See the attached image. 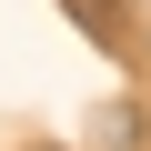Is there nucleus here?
Instances as JSON below:
<instances>
[{"label":"nucleus","mask_w":151,"mask_h":151,"mask_svg":"<svg viewBox=\"0 0 151 151\" xmlns=\"http://www.w3.org/2000/svg\"><path fill=\"white\" fill-rule=\"evenodd\" d=\"M60 10H70V30H91L101 50H121V40H131V10H141V0H60Z\"/></svg>","instance_id":"f257e3e1"},{"label":"nucleus","mask_w":151,"mask_h":151,"mask_svg":"<svg viewBox=\"0 0 151 151\" xmlns=\"http://www.w3.org/2000/svg\"><path fill=\"white\" fill-rule=\"evenodd\" d=\"M131 131H141V111H131V101H111V111H101V151H131Z\"/></svg>","instance_id":"f03ea898"},{"label":"nucleus","mask_w":151,"mask_h":151,"mask_svg":"<svg viewBox=\"0 0 151 151\" xmlns=\"http://www.w3.org/2000/svg\"><path fill=\"white\" fill-rule=\"evenodd\" d=\"M40 151H60V141H40Z\"/></svg>","instance_id":"7ed1b4c3"}]
</instances>
